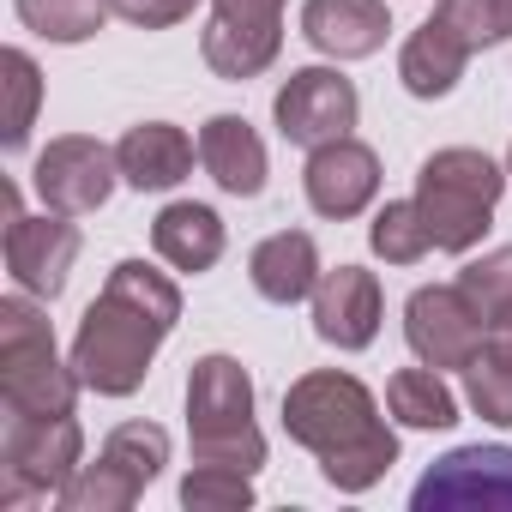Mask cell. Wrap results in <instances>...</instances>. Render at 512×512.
I'll use <instances>...</instances> for the list:
<instances>
[{"mask_svg":"<svg viewBox=\"0 0 512 512\" xmlns=\"http://www.w3.org/2000/svg\"><path fill=\"white\" fill-rule=\"evenodd\" d=\"M181 320V290L145 266V260H121L103 284V296L85 308L79 338H73V368L85 380V392L97 398H133L163 350V338Z\"/></svg>","mask_w":512,"mask_h":512,"instance_id":"1","label":"cell"},{"mask_svg":"<svg viewBox=\"0 0 512 512\" xmlns=\"http://www.w3.org/2000/svg\"><path fill=\"white\" fill-rule=\"evenodd\" d=\"M85 380L73 356L61 362L49 314L31 302V290L0 302V404L7 416H73Z\"/></svg>","mask_w":512,"mask_h":512,"instance_id":"2","label":"cell"},{"mask_svg":"<svg viewBox=\"0 0 512 512\" xmlns=\"http://www.w3.org/2000/svg\"><path fill=\"white\" fill-rule=\"evenodd\" d=\"M187 434H193V464H235L260 470L266 464V434L253 422V374L211 350L187 374Z\"/></svg>","mask_w":512,"mask_h":512,"instance_id":"3","label":"cell"},{"mask_svg":"<svg viewBox=\"0 0 512 512\" xmlns=\"http://www.w3.org/2000/svg\"><path fill=\"white\" fill-rule=\"evenodd\" d=\"M500 193H506V169L470 145H446L416 169V205L440 253H470L488 235Z\"/></svg>","mask_w":512,"mask_h":512,"instance_id":"4","label":"cell"},{"mask_svg":"<svg viewBox=\"0 0 512 512\" xmlns=\"http://www.w3.org/2000/svg\"><path fill=\"white\" fill-rule=\"evenodd\" d=\"M85 464V428L73 416H7L0 440V506H31L61 494Z\"/></svg>","mask_w":512,"mask_h":512,"instance_id":"5","label":"cell"},{"mask_svg":"<svg viewBox=\"0 0 512 512\" xmlns=\"http://www.w3.org/2000/svg\"><path fill=\"white\" fill-rule=\"evenodd\" d=\"M368 428H380V404L374 392L356 380V374H338V368H314L302 374L290 392H284V434L296 446H308L314 458L362 440Z\"/></svg>","mask_w":512,"mask_h":512,"instance_id":"6","label":"cell"},{"mask_svg":"<svg viewBox=\"0 0 512 512\" xmlns=\"http://www.w3.org/2000/svg\"><path fill=\"white\" fill-rule=\"evenodd\" d=\"M199 55L217 79H260L284 55V0H211Z\"/></svg>","mask_w":512,"mask_h":512,"instance_id":"7","label":"cell"},{"mask_svg":"<svg viewBox=\"0 0 512 512\" xmlns=\"http://www.w3.org/2000/svg\"><path fill=\"white\" fill-rule=\"evenodd\" d=\"M416 512H512V446H452L410 488Z\"/></svg>","mask_w":512,"mask_h":512,"instance_id":"8","label":"cell"},{"mask_svg":"<svg viewBox=\"0 0 512 512\" xmlns=\"http://www.w3.org/2000/svg\"><path fill=\"white\" fill-rule=\"evenodd\" d=\"M356 115H362V97H356V85L338 67H296L278 85V97H272L278 133L290 145H302V151H320L332 139H350Z\"/></svg>","mask_w":512,"mask_h":512,"instance_id":"9","label":"cell"},{"mask_svg":"<svg viewBox=\"0 0 512 512\" xmlns=\"http://www.w3.org/2000/svg\"><path fill=\"white\" fill-rule=\"evenodd\" d=\"M73 260H79L73 217H61V211L25 217L19 187H7V272H13V284L31 290L37 302H55L73 278Z\"/></svg>","mask_w":512,"mask_h":512,"instance_id":"10","label":"cell"},{"mask_svg":"<svg viewBox=\"0 0 512 512\" xmlns=\"http://www.w3.org/2000/svg\"><path fill=\"white\" fill-rule=\"evenodd\" d=\"M121 181V163L109 145L85 139V133H67V139H49V151L37 157L31 169V187L43 199V211H61V217H91L109 205Z\"/></svg>","mask_w":512,"mask_h":512,"instance_id":"11","label":"cell"},{"mask_svg":"<svg viewBox=\"0 0 512 512\" xmlns=\"http://www.w3.org/2000/svg\"><path fill=\"white\" fill-rule=\"evenodd\" d=\"M404 344L416 350V362L428 368H470L482 350V308L458 290V284H422L404 302Z\"/></svg>","mask_w":512,"mask_h":512,"instance_id":"12","label":"cell"},{"mask_svg":"<svg viewBox=\"0 0 512 512\" xmlns=\"http://www.w3.org/2000/svg\"><path fill=\"white\" fill-rule=\"evenodd\" d=\"M302 193L320 217L344 223V217H362L380 193V157L374 145L362 139H332L320 151H308V169H302Z\"/></svg>","mask_w":512,"mask_h":512,"instance_id":"13","label":"cell"},{"mask_svg":"<svg viewBox=\"0 0 512 512\" xmlns=\"http://www.w3.org/2000/svg\"><path fill=\"white\" fill-rule=\"evenodd\" d=\"M314 332L320 344L332 350H368L380 338V278L362 272V266H338V272H320L314 284Z\"/></svg>","mask_w":512,"mask_h":512,"instance_id":"14","label":"cell"},{"mask_svg":"<svg viewBox=\"0 0 512 512\" xmlns=\"http://www.w3.org/2000/svg\"><path fill=\"white\" fill-rule=\"evenodd\" d=\"M392 13L386 0H308L302 7V37L332 55V61H368L386 49Z\"/></svg>","mask_w":512,"mask_h":512,"instance_id":"15","label":"cell"},{"mask_svg":"<svg viewBox=\"0 0 512 512\" xmlns=\"http://www.w3.org/2000/svg\"><path fill=\"white\" fill-rule=\"evenodd\" d=\"M247 278H253V290H260L272 308L308 302L314 284H320V247H314V235H308V229H278V235H266L260 247L247 253Z\"/></svg>","mask_w":512,"mask_h":512,"instance_id":"16","label":"cell"},{"mask_svg":"<svg viewBox=\"0 0 512 512\" xmlns=\"http://www.w3.org/2000/svg\"><path fill=\"white\" fill-rule=\"evenodd\" d=\"M199 163L205 175L229 193V199H253V193H266V145L260 133H253L241 115H211L199 127Z\"/></svg>","mask_w":512,"mask_h":512,"instance_id":"17","label":"cell"},{"mask_svg":"<svg viewBox=\"0 0 512 512\" xmlns=\"http://www.w3.org/2000/svg\"><path fill=\"white\" fill-rule=\"evenodd\" d=\"M193 157H199V145H193L181 127H169V121H145V127H133V133L115 145L121 181L139 187V193H169V187H181V181L193 175Z\"/></svg>","mask_w":512,"mask_h":512,"instance_id":"18","label":"cell"},{"mask_svg":"<svg viewBox=\"0 0 512 512\" xmlns=\"http://www.w3.org/2000/svg\"><path fill=\"white\" fill-rule=\"evenodd\" d=\"M223 217L211 211V205H199V199H175V205H163L157 211V223H151V247H157V260H169L175 272H187V278H199V272H211L217 260H223Z\"/></svg>","mask_w":512,"mask_h":512,"instance_id":"19","label":"cell"},{"mask_svg":"<svg viewBox=\"0 0 512 512\" xmlns=\"http://www.w3.org/2000/svg\"><path fill=\"white\" fill-rule=\"evenodd\" d=\"M464 67H470V49H464L440 19L416 25V31H410V43H404V55H398V79H404V91H410V97H422V103L446 97V91L464 79Z\"/></svg>","mask_w":512,"mask_h":512,"instance_id":"20","label":"cell"},{"mask_svg":"<svg viewBox=\"0 0 512 512\" xmlns=\"http://www.w3.org/2000/svg\"><path fill=\"white\" fill-rule=\"evenodd\" d=\"M386 410L404 428H452L458 422V392L440 380V368H398L386 380Z\"/></svg>","mask_w":512,"mask_h":512,"instance_id":"21","label":"cell"},{"mask_svg":"<svg viewBox=\"0 0 512 512\" xmlns=\"http://www.w3.org/2000/svg\"><path fill=\"white\" fill-rule=\"evenodd\" d=\"M392 464H398V434L380 422V428H368L362 440H350V446L326 452V458H320V476H326L338 494H368Z\"/></svg>","mask_w":512,"mask_h":512,"instance_id":"22","label":"cell"},{"mask_svg":"<svg viewBox=\"0 0 512 512\" xmlns=\"http://www.w3.org/2000/svg\"><path fill=\"white\" fill-rule=\"evenodd\" d=\"M13 13L43 43H85L115 19V0H13Z\"/></svg>","mask_w":512,"mask_h":512,"instance_id":"23","label":"cell"},{"mask_svg":"<svg viewBox=\"0 0 512 512\" xmlns=\"http://www.w3.org/2000/svg\"><path fill=\"white\" fill-rule=\"evenodd\" d=\"M139 494H145V482L127 476L115 458L97 452V464H79V476H73L55 500H61V512H133Z\"/></svg>","mask_w":512,"mask_h":512,"instance_id":"24","label":"cell"},{"mask_svg":"<svg viewBox=\"0 0 512 512\" xmlns=\"http://www.w3.org/2000/svg\"><path fill=\"white\" fill-rule=\"evenodd\" d=\"M368 247L380 253L386 266H416V260H428L434 235H428L422 205H416V199H386V205L374 211V223H368Z\"/></svg>","mask_w":512,"mask_h":512,"instance_id":"25","label":"cell"},{"mask_svg":"<svg viewBox=\"0 0 512 512\" xmlns=\"http://www.w3.org/2000/svg\"><path fill=\"white\" fill-rule=\"evenodd\" d=\"M0 73H7V133H0V145L25 151L31 145V127H37V103H43V73H37V61L25 49L0 55Z\"/></svg>","mask_w":512,"mask_h":512,"instance_id":"26","label":"cell"},{"mask_svg":"<svg viewBox=\"0 0 512 512\" xmlns=\"http://www.w3.org/2000/svg\"><path fill=\"white\" fill-rule=\"evenodd\" d=\"M181 506L187 512H247L253 506V476L235 464H193L181 476Z\"/></svg>","mask_w":512,"mask_h":512,"instance_id":"27","label":"cell"},{"mask_svg":"<svg viewBox=\"0 0 512 512\" xmlns=\"http://www.w3.org/2000/svg\"><path fill=\"white\" fill-rule=\"evenodd\" d=\"M103 458H115L127 476H139L145 488L163 476V464H169V434L157 428V422H121L109 440H103Z\"/></svg>","mask_w":512,"mask_h":512,"instance_id":"28","label":"cell"},{"mask_svg":"<svg viewBox=\"0 0 512 512\" xmlns=\"http://www.w3.org/2000/svg\"><path fill=\"white\" fill-rule=\"evenodd\" d=\"M464 398L482 422L512 428V362L494 356V350H476V362L464 368Z\"/></svg>","mask_w":512,"mask_h":512,"instance_id":"29","label":"cell"},{"mask_svg":"<svg viewBox=\"0 0 512 512\" xmlns=\"http://www.w3.org/2000/svg\"><path fill=\"white\" fill-rule=\"evenodd\" d=\"M458 290L482 308V320H488L494 308H506V302H512V247H494V253H482V260H470V266L458 272Z\"/></svg>","mask_w":512,"mask_h":512,"instance_id":"30","label":"cell"},{"mask_svg":"<svg viewBox=\"0 0 512 512\" xmlns=\"http://www.w3.org/2000/svg\"><path fill=\"white\" fill-rule=\"evenodd\" d=\"M434 19H440V25H446L470 55H482V49L506 43V37H500V19H494V0H440Z\"/></svg>","mask_w":512,"mask_h":512,"instance_id":"31","label":"cell"},{"mask_svg":"<svg viewBox=\"0 0 512 512\" xmlns=\"http://www.w3.org/2000/svg\"><path fill=\"white\" fill-rule=\"evenodd\" d=\"M193 7H199V0H115V19H127V25H139V31H169V25H181Z\"/></svg>","mask_w":512,"mask_h":512,"instance_id":"32","label":"cell"},{"mask_svg":"<svg viewBox=\"0 0 512 512\" xmlns=\"http://www.w3.org/2000/svg\"><path fill=\"white\" fill-rule=\"evenodd\" d=\"M482 350H494V356H506V362H512V302H506V308H494V314L482 320Z\"/></svg>","mask_w":512,"mask_h":512,"instance_id":"33","label":"cell"},{"mask_svg":"<svg viewBox=\"0 0 512 512\" xmlns=\"http://www.w3.org/2000/svg\"><path fill=\"white\" fill-rule=\"evenodd\" d=\"M494 19H500V37H512V0H494Z\"/></svg>","mask_w":512,"mask_h":512,"instance_id":"34","label":"cell"},{"mask_svg":"<svg viewBox=\"0 0 512 512\" xmlns=\"http://www.w3.org/2000/svg\"><path fill=\"white\" fill-rule=\"evenodd\" d=\"M506 175H512V151H506Z\"/></svg>","mask_w":512,"mask_h":512,"instance_id":"35","label":"cell"}]
</instances>
